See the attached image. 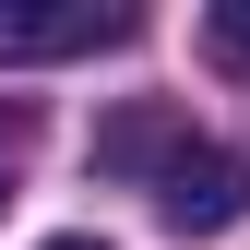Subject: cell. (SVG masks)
<instances>
[{
	"instance_id": "6da1fadb",
	"label": "cell",
	"mask_w": 250,
	"mask_h": 250,
	"mask_svg": "<svg viewBox=\"0 0 250 250\" xmlns=\"http://www.w3.org/2000/svg\"><path fill=\"white\" fill-rule=\"evenodd\" d=\"M131 12L107 0H0V72H36V60H83V48H119Z\"/></svg>"
},
{
	"instance_id": "7a4b0ae2",
	"label": "cell",
	"mask_w": 250,
	"mask_h": 250,
	"mask_svg": "<svg viewBox=\"0 0 250 250\" xmlns=\"http://www.w3.org/2000/svg\"><path fill=\"white\" fill-rule=\"evenodd\" d=\"M155 214H167V227H191V238L238 227V214H250V167H238L227 143H179L167 167H155Z\"/></svg>"
},
{
	"instance_id": "3957f363",
	"label": "cell",
	"mask_w": 250,
	"mask_h": 250,
	"mask_svg": "<svg viewBox=\"0 0 250 250\" xmlns=\"http://www.w3.org/2000/svg\"><path fill=\"white\" fill-rule=\"evenodd\" d=\"M179 143H191V131H179L167 107H131V119H107V131H96V167H119V179H155Z\"/></svg>"
},
{
	"instance_id": "5b68a950",
	"label": "cell",
	"mask_w": 250,
	"mask_h": 250,
	"mask_svg": "<svg viewBox=\"0 0 250 250\" xmlns=\"http://www.w3.org/2000/svg\"><path fill=\"white\" fill-rule=\"evenodd\" d=\"M48 250H107V238H48Z\"/></svg>"
},
{
	"instance_id": "8992f818",
	"label": "cell",
	"mask_w": 250,
	"mask_h": 250,
	"mask_svg": "<svg viewBox=\"0 0 250 250\" xmlns=\"http://www.w3.org/2000/svg\"><path fill=\"white\" fill-rule=\"evenodd\" d=\"M0 203H12V155H0Z\"/></svg>"
},
{
	"instance_id": "277c9868",
	"label": "cell",
	"mask_w": 250,
	"mask_h": 250,
	"mask_svg": "<svg viewBox=\"0 0 250 250\" xmlns=\"http://www.w3.org/2000/svg\"><path fill=\"white\" fill-rule=\"evenodd\" d=\"M203 48H214V60H227V72H250V0H227V12H214V24H203Z\"/></svg>"
}]
</instances>
